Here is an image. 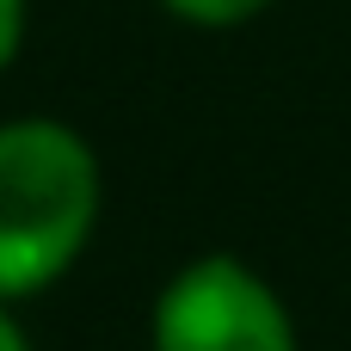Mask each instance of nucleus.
<instances>
[{
    "mask_svg": "<svg viewBox=\"0 0 351 351\" xmlns=\"http://www.w3.org/2000/svg\"><path fill=\"white\" fill-rule=\"evenodd\" d=\"M99 222V160L56 117L0 123V302L49 290Z\"/></svg>",
    "mask_w": 351,
    "mask_h": 351,
    "instance_id": "1",
    "label": "nucleus"
},
{
    "mask_svg": "<svg viewBox=\"0 0 351 351\" xmlns=\"http://www.w3.org/2000/svg\"><path fill=\"white\" fill-rule=\"evenodd\" d=\"M154 351H296L290 308L234 253H204L167 278L154 302Z\"/></svg>",
    "mask_w": 351,
    "mask_h": 351,
    "instance_id": "2",
    "label": "nucleus"
},
{
    "mask_svg": "<svg viewBox=\"0 0 351 351\" xmlns=\"http://www.w3.org/2000/svg\"><path fill=\"white\" fill-rule=\"evenodd\" d=\"M173 19H185V25H204V31H228V25H247V19H259L271 0H160Z\"/></svg>",
    "mask_w": 351,
    "mask_h": 351,
    "instance_id": "3",
    "label": "nucleus"
},
{
    "mask_svg": "<svg viewBox=\"0 0 351 351\" xmlns=\"http://www.w3.org/2000/svg\"><path fill=\"white\" fill-rule=\"evenodd\" d=\"M25 43V0H0V68L19 56Z\"/></svg>",
    "mask_w": 351,
    "mask_h": 351,
    "instance_id": "4",
    "label": "nucleus"
},
{
    "mask_svg": "<svg viewBox=\"0 0 351 351\" xmlns=\"http://www.w3.org/2000/svg\"><path fill=\"white\" fill-rule=\"evenodd\" d=\"M0 351H31V346H25V333H19V321L6 315V302H0Z\"/></svg>",
    "mask_w": 351,
    "mask_h": 351,
    "instance_id": "5",
    "label": "nucleus"
}]
</instances>
